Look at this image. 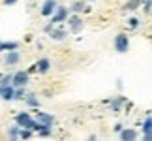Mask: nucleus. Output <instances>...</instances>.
<instances>
[{
    "label": "nucleus",
    "mask_w": 152,
    "mask_h": 141,
    "mask_svg": "<svg viewBox=\"0 0 152 141\" xmlns=\"http://www.w3.org/2000/svg\"><path fill=\"white\" fill-rule=\"evenodd\" d=\"M49 17H51V25L55 26V23H62V21H66V17H68V10H66V8H62V6H56L55 11H53Z\"/></svg>",
    "instance_id": "obj_1"
},
{
    "label": "nucleus",
    "mask_w": 152,
    "mask_h": 141,
    "mask_svg": "<svg viewBox=\"0 0 152 141\" xmlns=\"http://www.w3.org/2000/svg\"><path fill=\"white\" fill-rule=\"evenodd\" d=\"M115 49L118 53H128V49H130V40H128L126 34H118L115 38Z\"/></svg>",
    "instance_id": "obj_2"
},
{
    "label": "nucleus",
    "mask_w": 152,
    "mask_h": 141,
    "mask_svg": "<svg viewBox=\"0 0 152 141\" xmlns=\"http://www.w3.org/2000/svg\"><path fill=\"white\" fill-rule=\"evenodd\" d=\"M28 81H30L28 72H17V73H13V77H11V85L13 87H25Z\"/></svg>",
    "instance_id": "obj_3"
},
{
    "label": "nucleus",
    "mask_w": 152,
    "mask_h": 141,
    "mask_svg": "<svg viewBox=\"0 0 152 141\" xmlns=\"http://www.w3.org/2000/svg\"><path fill=\"white\" fill-rule=\"evenodd\" d=\"M32 122L34 120H32V117L28 115V113H19V115L15 117V124L21 126V128H30Z\"/></svg>",
    "instance_id": "obj_4"
},
{
    "label": "nucleus",
    "mask_w": 152,
    "mask_h": 141,
    "mask_svg": "<svg viewBox=\"0 0 152 141\" xmlns=\"http://www.w3.org/2000/svg\"><path fill=\"white\" fill-rule=\"evenodd\" d=\"M19 60H21V53L17 49H13V51H8V55H6V58H4V64L6 66H15Z\"/></svg>",
    "instance_id": "obj_5"
},
{
    "label": "nucleus",
    "mask_w": 152,
    "mask_h": 141,
    "mask_svg": "<svg viewBox=\"0 0 152 141\" xmlns=\"http://www.w3.org/2000/svg\"><path fill=\"white\" fill-rule=\"evenodd\" d=\"M68 23H69V30H72L73 34H77V32L83 30V21H81V17L73 15V17H69Z\"/></svg>",
    "instance_id": "obj_6"
},
{
    "label": "nucleus",
    "mask_w": 152,
    "mask_h": 141,
    "mask_svg": "<svg viewBox=\"0 0 152 141\" xmlns=\"http://www.w3.org/2000/svg\"><path fill=\"white\" fill-rule=\"evenodd\" d=\"M13 85H0V98L2 100H13Z\"/></svg>",
    "instance_id": "obj_7"
},
{
    "label": "nucleus",
    "mask_w": 152,
    "mask_h": 141,
    "mask_svg": "<svg viewBox=\"0 0 152 141\" xmlns=\"http://www.w3.org/2000/svg\"><path fill=\"white\" fill-rule=\"evenodd\" d=\"M56 0H45L43 2V6H42V15L43 17H49L53 11H55V8H56Z\"/></svg>",
    "instance_id": "obj_8"
},
{
    "label": "nucleus",
    "mask_w": 152,
    "mask_h": 141,
    "mask_svg": "<svg viewBox=\"0 0 152 141\" xmlns=\"http://www.w3.org/2000/svg\"><path fill=\"white\" fill-rule=\"evenodd\" d=\"M49 68H51V60H49V58H39V60L34 64V70L39 72V73L49 72Z\"/></svg>",
    "instance_id": "obj_9"
},
{
    "label": "nucleus",
    "mask_w": 152,
    "mask_h": 141,
    "mask_svg": "<svg viewBox=\"0 0 152 141\" xmlns=\"http://www.w3.org/2000/svg\"><path fill=\"white\" fill-rule=\"evenodd\" d=\"M118 134H120V139L122 141H133V139H137V132L132 130V128H122Z\"/></svg>",
    "instance_id": "obj_10"
},
{
    "label": "nucleus",
    "mask_w": 152,
    "mask_h": 141,
    "mask_svg": "<svg viewBox=\"0 0 152 141\" xmlns=\"http://www.w3.org/2000/svg\"><path fill=\"white\" fill-rule=\"evenodd\" d=\"M38 122H42V124H47V126H53V122H55V117L51 113H43V111H39L38 117H36Z\"/></svg>",
    "instance_id": "obj_11"
},
{
    "label": "nucleus",
    "mask_w": 152,
    "mask_h": 141,
    "mask_svg": "<svg viewBox=\"0 0 152 141\" xmlns=\"http://www.w3.org/2000/svg\"><path fill=\"white\" fill-rule=\"evenodd\" d=\"M143 132H145V141H152V119L147 117L143 122Z\"/></svg>",
    "instance_id": "obj_12"
},
{
    "label": "nucleus",
    "mask_w": 152,
    "mask_h": 141,
    "mask_svg": "<svg viewBox=\"0 0 152 141\" xmlns=\"http://www.w3.org/2000/svg\"><path fill=\"white\" fill-rule=\"evenodd\" d=\"M49 34H51V38H53V40H56V42H60V40L66 38V32H64V30H58V28H55V26H53L51 30H49Z\"/></svg>",
    "instance_id": "obj_13"
},
{
    "label": "nucleus",
    "mask_w": 152,
    "mask_h": 141,
    "mask_svg": "<svg viewBox=\"0 0 152 141\" xmlns=\"http://www.w3.org/2000/svg\"><path fill=\"white\" fill-rule=\"evenodd\" d=\"M141 2H143V0H128L122 10H126V11H133V10H137L139 6H141Z\"/></svg>",
    "instance_id": "obj_14"
},
{
    "label": "nucleus",
    "mask_w": 152,
    "mask_h": 141,
    "mask_svg": "<svg viewBox=\"0 0 152 141\" xmlns=\"http://www.w3.org/2000/svg\"><path fill=\"white\" fill-rule=\"evenodd\" d=\"M13 49H19L17 42H6V43L0 42V51H13Z\"/></svg>",
    "instance_id": "obj_15"
},
{
    "label": "nucleus",
    "mask_w": 152,
    "mask_h": 141,
    "mask_svg": "<svg viewBox=\"0 0 152 141\" xmlns=\"http://www.w3.org/2000/svg\"><path fill=\"white\" fill-rule=\"evenodd\" d=\"M26 92H25V87H15L13 89V100H25Z\"/></svg>",
    "instance_id": "obj_16"
},
{
    "label": "nucleus",
    "mask_w": 152,
    "mask_h": 141,
    "mask_svg": "<svg viewBox=\"0 0 152 141\" xmlns=\"http://www.w3.org/2000/svg\"><path fill=\"white\" fill-rule=\"evenodd\" d=\"M19 130H21V126H11L10 130H8V136H10V139H17L19 137Z\"/></svg>",
    "instance_id": "obj_17"
},
{
    "label": "nucleus",
    "mask_w": 152,
    "mask_h": 141,
    "mask_svg": "<svg viewBox=\"0 0 152 141\" xmlns=\"http://www.w3.org/2000/svg\"><path fill=\"white\" fill-rule=\"evenodd\" d=\"M124 102H126L124 98H115L113 102H111V109H113V111H118V109H120V105L124 104Z\"/></svg>",
    "instance_id": "obj_18"
},
{
    "label": "nucleus",
    "mask_w": 152,
    "mask_h": 141,
    "mask_svg": "<svg viewBox=\"0 0 152 141\" xmlns=\"http://www.w3.org/2000/svg\"><path fill=\"white\" fill-rule=\"evenodd\" d=\"M19 137H21V139L32 137V130H30V128H21V130H19Z\"/></svg>",
    "instance_id": "obj_19"
},
{
    "label": "nucleus",
    "mask_w": 152,
    "mask_h": 141,
    "mask_svg": "<svg viewBox=\"0 0 152 141\" xmlns=\"http://www.w3.org/2000/svg\"><path fill=\"white\" fill-rule=\"evenodd\" d=\"M51 134H53V128L47 126V124H43V126H42V130H39V136H43V137H49Z\"/></svg>",
    "instance_id": "obj_20"
},
{
    "label": "nucleus",
    "mask_w": 152,
    "mask_h": 141,
    "mask_svg": "<svg viewBox=\"0 0 152 141\" xmlns=\"http://www.w3.org/2000/svg\"><path fill=\"white\" fill-rule=\"evenodd\" d=\"M25 100H26V104H28V105H32V107H38V105H39L38 98H36V96H32V94H30V96H25Z\"/></svg>",
    "instance_id": "obj_21"
},
{
    "label": "nucleus",
    "mask_w": 152,
    "mask_h": 141,
    "mask_svg": "<svg viewBox=\"0 0 152 141\" xmlns=\"http://www.w3.org/2000/svg\"><path fill=\"white\" fill-rule=\"evenodd\" d=\"M11 77H13V73H6L2 79H0V85H10L11 83Z\"/></svg>",
    "instance_id": "obj_22"
},
{
    "label": "nucleus",
    "mask_w": 152,
    "mask_h": 141,
    "mask_svg": "<svg viewBox=\"0 0 152 141\" xmlns=\"http://www.w3.org/2000/svg\"><path fill=\"white\" fill-rule=\"evenodd\" d=\"M128 26H130V28H137V26H139V19H137V17L128 19Z\"/></svg>",
    "instance_id": "obj_23"
},
{
    "label": "nucleus",
    "mask_w": 152,
    "mask_h": 141,
    "mask_svg": "<svg viewBox=\"0 0 152 141\" xmlns=\"http://www.w3.org/2000/svg\"><path fill=\"white\" fill-rule=\"evenodd\" d=\"M83 8H85V6H83V2H75V4L72 6V10L75 11V13H79V11H83Z\"/></svg>",
    "instance_id": "obj_24"
},
{
    "label": "nucleus",
    "mask_w": 152,
    "mask_h": 141,
    "mask_svg": "<svg viewBox=\"0 0 152 141\" xmlns=\"http://www.w3.org/2000/svg\"><path fill=\"white\" fill-rule=\"evenodd\" d=\"M141 4L145 6V11H147V13H150V0H143Z\"/></svg>",
    "instance_id": "obj_25"
},
{
    "label": "nucleus",
    "mask_w": 152,
    "mask_h": 141,
    "mask_svg": "<svg viewBox=\"0 0 152 141\" xmlns=\"http://www.w3.org/2000/svg\"><path fill=\"white\" fill-rule=\"evenodd\" d=\"M4 2H6V6H11V4H15L17 0H4Z\"/></svg>",
    "instance_id": "obj_26"
},
{
    "label": "nucleus",
    "mask_w": 152,
    "mask_h": 141,
    "mask_svg": "<svg viewBox=\"0 0 152 141\" xmlns=\"http://www.w3.org/2000/svg\"><path fill=\"white\" fill-rule=\"evenodd\" d=\"M122 128H124V126H122V124H116V126H115V132H120Z\"/></svg>",
    "instance_id": "obj_27"
}]
</instances>
